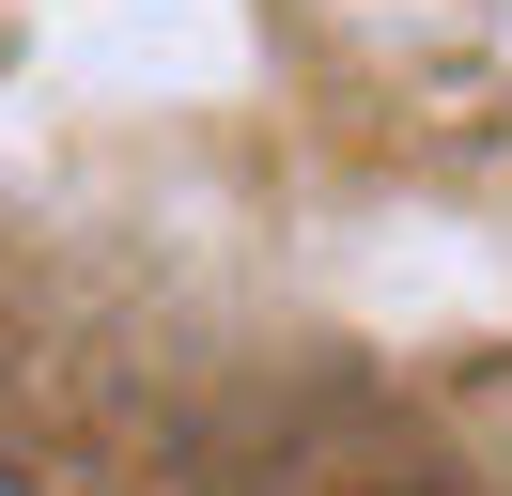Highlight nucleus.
<instances>
[{"label":"nucleus","mask_w":512,"mask_h":496,"mask_svg":"<svg viewBox=\"0 0 512 496\" xmlns=\"http://www.w3.org/2000/svg\"><path fill=\"white\" fill-rule=\"evenodd\" d=\"M0 496H47V481H16V465H0Z\"/></svg>","instance_id":"obj_1"}]
</instances>
